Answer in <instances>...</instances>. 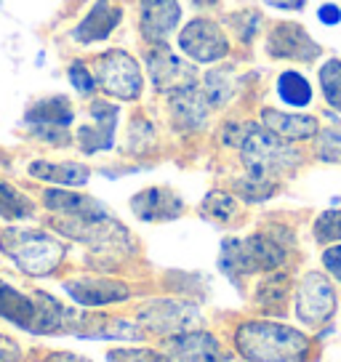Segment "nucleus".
<instances>
[{
	"instance_id": "cd10ccee",
	"label": "nucleus",
	"mask_w": 341,
	"mask_h": 362,
	"mask_svg": "<svg viewBox=\"0 0 341 362\" xmlns=\"http://www.w3.org/2000/svg\"><path fill=\"white\" fill-rule=\"evenodd\" d=\"M200 211H203V216L214 218V221H232V218L238 216V203H235V197H232V194L219 192L216 189V192L205 194Z\"/></svg>"
},
{
	"instance_id": "4468645a",
	"label": "nucleus",
	"mask_w": 341,
	"mask_h": 362,
	"mask_svg": "<svg viewBox=\"0 0 341 362\" xmlns=\"http://www.w3.org/2000/svg\"><path fill=\"white\" fill-rule=\"evenodd\" d=\"M179 22H182V6L176 0H141V6H139L141 35L149 43L166 45Z\"/></svg>"
},
{
	"instance_id": "20e7f679",
	"label": "nucleus",
	"mask_w": 341,
	"mask_h": 362,
	"mask_svg": "<svg viewBox=\"0 0 341 362\" xmlns=\"http://www.w3.org/2000/svg\"><path fill=\"white\" fill-rule=\"evenodd\" d=\"M283 240L272 235H248V238H227L221 243L219 253V269L227 274L229 280L250 277L256 272H272L285 261Z\"/></svg>"
},
{
	"instance_id": "c85d7f7f",
	"label": "nucleus",
	"mask_w": 341,
	"mask_h": 362,
	"mask_svg": "<svg viewBox=\"0 0 341 362\" xmlns=\"http://www.w3.org/2000/svg\"><path fill=\"white\" fill-rule=\"evenodd\" d=\"M315 240L328 245V243H341V211H325L315 221Z\"/></svg>"
},
{
	"instance_id": "f3484780",
	"label": "nucleus",
	"mask_w": 341,
	"mask_h": 362,
	"mask_svg": "<svg viewBox=\"0 0 341 362\" xmlns=\"http://www.w3.org/2000/svg\"><path fill=\"white\" fill-rule=\"evenodd\" d=\"M43 203H46L51 214L59 216L57 221H86V218L110 214L99 200H93L88 194L69 192V189H46Z\"/></svg>"
},
{
	"instance_id": "4be33fe9",
	"label": "nucleus",
	"mask_w": 341,
	"mask_h": 362,
	"mask_svg": "<svg viewBox=\"0 0 341 362\" xmlns=\"http://www.w3.org/2000/svg\"><path fill=\"white\" fill-rule=\"evenodd\" d=\"M30 176L59 187H83L91 179V170L80 163H48V160H35L30 163Z\"/></svg>"
},
{
	"instance_id": "c9c22d12",
	"label": "nucleus",
	"mask_w": 341,
	"mask_h": 362,
	"mask_svg": "<svg viewBox=\"0 0 341 362\" xmlns=\"http://www.w3.org/2000/svg\"><path fill=\"white\" fill-rule=\"evenodd\" d=\"M318 19L320 24H325V27H336L341 22V8L336 3H323L318 8Z\"/></svg>"
},
{
	"instance_id": "423d86ee",
	"label": "nucleus",
	"mask_w": 341,
	"mask_h": 362,
	"mask_svg": "<svg viewBox=\"0 0 341 362\" xmlns=\"http://www.w3.org/2000/svg\"><path fill=\"white\" fill-rule=\"evenodd\" d=\"M93 78L96 86L120 102H137L144 88V78H141V67L139 62L128 51L112 48L96 59L93 64Z\"/></svg>"
},
{
	"instance_id": "4c0bfd02",
	"label": "nucleus",
	"mask_w": 341,
	"mask_h": 362,
	"mask_svg": "<svg viewBox=\"0 0 341 362\" xmlns=\"http://www.w3.org/2000/svg\"><path fill=\"white\" fill-rule=\"evenodd\" d=\"M43 362H91V360H86L80 354H72V351H51V354L43 357Z\"/></svg>"
},
{
	"instance_id": "6e6552de",
	"label": "nucleus",
	"mask_w": 341,
	"mask_h": 362,
	"mask_svg": "<svg viewBox=\"0 0 341 362\" xmlns=\"http://www.w3.org/2000/svg\"><path fill=\"white\" fill-rule=\"evenodd\" d=\"M336 315V291L323 272H307L296 288V317L307 328H323Z\"/></svg>"
},
{
	"instance_id": "f257e3e1",
	"label": "nucleus",
	"mask_w": 341,
	"mask_h": 362,
	"mask_svg": "<svg viewBox=\"0 0 341 362\" xmlns=\"http://www.w3.org/2000/svg\"><path fill=\"white\" fill-rule=\"evenodd\" d=\"M0 317L13 322L16 328L35 333V336L75 333V325L80 320L72 309L59 304L54 296L43 293V291L27 296L6 280H0Z\"/></svg>"
},
{
	"instance_id": "5701e85b",
	"label": "nucleus",
	"mask_w": 341,
	"mask_h": 362,
	"mask_svg": "<svg viewBox=\"0 0 341 362\" xmlns=\"http://www.w3.org/2000/svg\"><path fill=\"white\" fill-rule=\"evenodd\" d=\"M274 90L280 96V102L294 107V110H304L312 104V86L309 80L299 72V69H285L277 75V83H274Z\"/></svg>"
},
{
	"instance_id": "0eeeda50",
	"label": "nucleus",
	"mask_w": 341,
	"mask_h": 362,
	"mask_svg": "<svg viewBox=\"0 0 341 362\" xmlns=\"http://www.w3.org/2000/svg\"><path fill=\"white\" fill-rule=\"evenodd\" d=\"M75 120V110L67 96H46L30 104L24 115V125L33 131V136L43 139L46 144L64 147L69 141V125Z\"/></svg>"
},
{
	"instance_id": "58836bf2",
	"label": "nucleus",
	"mask_w": 341,
	"mask_h": 362,
	"mask_svg": "<svg viewBox=\"0 0 341 362\" xmlns=\"http://www.w3.org/2000/svg\"><path fill=\"white\" fill-rule=\"evenodd\" d=\"M192 6H197V8H205V6H216V0H192Z\"/></svg>"
},
{
	"instance_id": "c756f323",
	"label": "nucleus",
	"mask_w": 341,
	"mask_h": 362,
	"mask_svg": "<svg viewBox=\"0 0 341 362\" xmlns=\"http://www.w3.org/2000/svg\"><path fill=\"white\" fill-rule=\"evenodd\" d=\"M318 158L323 163H341V128H325L318 134Z\"/></svg>"
},
{
	"instance_id": "2eb2a0df",
	"label": "nucleus",
	"mask_w": 341,
	"mask_h": 362,
	"mask_svg": "<svg viewBox=\"0 0 341 362\" xmlns=\"http://www.w3.org/2000/svg\"><path fill=\"white\" fill-rule=\"evenodd\" d=\"M64 291L80 306L120 304V301H125L131 296L128 285L117 283V280H107V277H78V280H67Z\"/></svg>"
},
{
	"instance_id": "393cba45",
	"label": "nucleus",
	"mask_w": 341,
	"mask_h": 362,
	"mask_svg": "<svg viewBox=\"0 0 341 362\" xmlns=\"http://www.w3.org/2000/svg\"><path fill=\"white\" fill-rule=\"evenodd\" d=\"M205 99L211 107H221V104H227L232 99V93H235V69L232 67H219V69H211L208 75H205Z\"/></svg>"
},
{
	"instance_id": "7c9ffc66",
	"label": "nucleus",
	"mask_w": 341,
	"mask_h": 362,
	"mask_svg": "<svg viewBox=\"0 0 341 362\" xmlns=\"http://www.w3.org/2000/svg\"><path fill=\"white\" fill-rule=\"evenodd\" d=\"M107 362H173L166 354L149 349H115L107 354Z\"/></svg>"
},
{
	"instance_id": "e433bc0d",
	"label": "nucleus",
	"mask_w": 341,
	"mask_h": 362,
	"mask_svg": "<svg viewBox=\"0 0 341 362\" xmlns=\"http://www.w3.org/2000/svg\"><path fill=\"white\" fill-rule=\"evenodd\" d=\"M264 3L272 8H280V11H301L307 6V0H264Z\"/></svg>"
},
{
	"instance_id": "9b49d317",
	"label": "nucleus",
	"mask_w": 341,
	"mask_h": 362,
	"mask_svg": "<svg viewBox=\"0 0 341 362\" xmlns=\"http://www.w3.org/2000/svg\"><path fill=\"white\" fill-rule=\"evenodd\" d=\"M88 112H91V123L80 125L78 131H75L80 152H86V155H96V152H107V149H112L120 110L110 102H93Z\"/></svg>"
},
{
	"instance_id": "1a4fd4ad",
	"label": "nucleus",
	"mask_w": 341,
	"mask_h": 362,
	"mask_svg": "<svg viewBox=\"0 0 341 362\" xmlns=\"http://www.w3.org/2000/svg\"><path fill=\"white\" fill-rule=\"evenodd\" d=\"M179 48L187 59L197 64H214L229 54V40L221 27L211 19H192L179 33Z\"/></svg>"
},
{
	"instance_id": "f03ea898",
	"label": "nucleus",
	"mask_w": 341,
	"mask_h": 362,
	"mask_svg": "<svg viewBox=\"0 0 341 362\" xmlns=\"http://www.w3.org/2000/svg\"><path fill=\"white\" fill-rule=\"evenodd\" d=\"M235 349L248 362H307L309 339L283 322L250 320L235 333Z\"/></svg>"
},
{
	"instance_id": "6ab92c4d",
	"label": "nucleus",
	"mask_w": 341,
	"mask_h": 362,
	"mask_svg": "<svg viewBox=\"0 0 341 362\" xmlns=\"http://www.w3.org/2000/svg\"><path fill=\"white\" fill-rule=\"evenodd\" d=\"M120 19H123V11L115 3H110V0H96L91 11L86 13V19L72 30V37L83 45L107 40L115 33V27L120 24Z\"/></svg>"
},
{
	"instance_id": "473e14b6",
	"label": "nucleus",
	"mask_w": 341,
	"mask_h": 362,
	"mask_svg": "<svg viewBox=\"0 0 341 362\" xmlns=\"http://www.w3.org/2000/svg\"><path fill=\"white\" fill-rule=\"evenodd\" d=\"M67 75H69V83L78 88V93H83V96L93 93V88H96V78H93V72H88V67H86L83 62L69 64Z\"/></svg>"
},
{
	"instance_id": "2f4dec72",
	"label": "nucleus",
	"mask_w": 341,
	"mask_h": 362,
	"mask_svg": "<svg viewBox=\"0 0 341 362\" xmlns=\"http://www.w3.org/2000/svg\"><path fill=\"white\" fill-rule=\"evenodd\" d=\"M229 22H232V30L238 33L240 40H245L248 43L253 35L259 33V22H262V16L256 11H240L235 16H229Z\"/></svg>"
},
{
	"instance_id": "412c9836",
	"label": "nucleus",
	"mask_w": 341,
	"mask_h": 362,
	"mask_svg": "<svg viewBox=\"0 0 341 362\" xmlns=\"http://www.w3.org/2000/svg\"><path fill=\"white\" fill-rule=\"evenodd\" d=\"M262 125L274 136H280L285 141H301V139H312L320 134L318 117L312 115H299V112H280L267 107L262 110Z\"/></svg>"
},
{
	"instance_id": "bb28decb",
	"label": "nucleus",
	"mask_w": 341,
	"mask_h": 362,
	"mask_svg": "<svg viewBox=\"0 0 341 362\" xmlns=\"http://www.w3.org/2000/svg\"><path fill=\"white\" fill-rule=\"evenodd\" d=\"M320 90L325 96V102L341 112V59H328L318 72Z\"/></svg>"
},
{
	"instance_id": "a878e982",
	"label": "nucleus",
	"mask_w": 341,
	"mask_h": 362,
	"mask_svg": "<svg viewBox=\"0 0 341 362\" xmlns=\"http://www.w3.org/2000/svg\"><path fill=\"white\" fill-rule=\"evenodd\" d=\"M288 291H291V280L285 274H270L256 288V304L262 309H270V312H274V309L280 312L283 301L288 298Z\"/></svg>"
},
{
	"instance_id": "dca6fc26",
	"label": "nucleus",
	"mask_w": 341,
	"mask_h": 362,
	"mask_svg": "<svg viewBox=\"0 0 341 362\" xmlns=\"http://www.w3.org/2000/svg\"><path fill=\"white\" fill-rule=\"evenodd\" d=\"M131 211L141 221H170L184 214V200L173 189L149 187L131 197Z\"/></svg>"
},
{
	"instance_id": "ddd939ff",
	"label": "nucleus",
	"mask_w": 341,
	"mask_h": 362,
	"mask_svg": "<svg viewBox=\"0 0 341 362\" xmlns=\"http://www.w3.org/2000/svg\"><path fill=\"white\" fill-rule=\"evenodd\" d=\"M267 54L272 59L315 62L320 57V45L309 37L304 27H299L294 22H280L267 37Z\"/></svg>"
},
{
	"instance_id": "72a5a7b5",
	"label": "nucleus",
	"mask_w": 341,
	"mask_h": 362,
	"mask_svg": "<svg viewBox=\"0 0 341 362\" xmlns=\"http://www.w3.org/2000/svg\"><path fill=\"white\" fill-rule=\"evenodd\" d=\"M323 267L330 272V277H333L336 283H341V243L330 245V248L323 253Z\"/></svg>"
},
{
	"instance_id": "7ed1b4c3",
	"label": "nucleus",
	"mask_w": 341,
	"mask_h": 362,
	"mask_svg": "<svg viewBox=\"0 0 341 362\" xmlns=\"http://www.w3.org/2000/svg\"><path fill=\"white\" fill-rule=\"evenodd\" d=\"M238 147L243 165L248 170V179L264 181V184H274L277 176L294 170L301 163V155L285 139L267 131L264 125H245Z\"/></svg>"
},
{
	"instance_id": "a211bd4d",
	"label": "nucleus",
	"mask_w": 341,
	"mask_h": 362,
	"mask_svg": "<svg viewBox=\"0 0 341 362\" xmlns=\"http://www.w3.org/2000/svg\"><path fill=\"white\" fill-rule=\"evenodd\" d=\"M170 354L182 362H227L229 357L224 354L219 339L203 330H187L179 336H170L168 344Z\"/></svg>"
},
{
	"instance_id": "b1692460",
	"label": "nucleus",
	"mask_w": 341,
	"mask_h": 362,
	"mask_svg": "<svg viewBox=\"0 0 341 362\" xmlns=\"http://www.w3.org/2000/svg\"><path fill=\"white\" fill-rule=\"evenodd\" d=\"M33 211V200L19 192L11 181H6L0 176V218L22 221V218H30Z\"/></svg>"
},
{
	"instance_id": "39448f33",
	"label": "nucleus",
	"mask_w": 341,
	"mask_h": 362,
	"mask_svg": "<svg viewBox=\"0 0 341 362\" xmlns=\"http://www.w3.org/2000/svg\"><path fill=\"white\" fill-rule=\"evenodd\" d=\"M0 250L30 277H46L64 259V245L54 235L19 226L0 232Z\"/></svg>"
},
{
	"instance_id": "f8f14e48",
	"label": "nucleus",
	"mask_w": 341,
	"mask_h": 362,
	"mask_svg": "<svg viewBox=\"0 0 341 362\" xmlns=\"http://www.w3.org/2000/svg\"><path fill=\"white\" fill-rule=\"evenodd\" d=\"M147 67L155 88L168 93V96L170 93H179L184 88H192L195 78H197L192 64H187L179 57H173L168 48H163V45H155V51L147 54Z\"/></svg>"
},
{
	"instance_id": "f704fd0d",
	"label": "nucleus",
	"mask_w": 341,
	"mask_h": 362,
	"mask_svg": "<svg viewBox=\"0 0 341 362\" xmlns=\"http://www.w3.org/2000/svg\"><path fill=\"white\" fill-rule=\"evenodd\" d=\"M19 360H22V349H19V344L0 333V362H19Z\"/></svg>"
},
{
	"instance_id": "9d476101",
	"label": "nucleus",
	"mask_w": 341,
	"mask_h": 362,
	"mask_svg": "<svg viewBox=\"0 0 341 362\" xmlns=\"http://www.w3.org/2000/svg\"><path fill=\"white\" fill-rule=\"evenodd\" d=\"M139 320L147 325L152 333L160 336H179L187 330H195L200 325V312L187 301H176V298H160V301H149L141 306Z\"/></svg>"
},
{
	"instance_id": "aec40b11",
	"label": "nucleus",
	"mask_w": 341,
	"mask_h": 362,
	"mask_svg": "<svg viewBox=\"0 0 341 362\" xmlns=\"http://www.w3.org/2000/svg\"><path fill=\"white\" fill-rule=\"evenodd\" d=\"M211 104L203 90L184 88L179 93H170V120L179 131H200L208 120Z\"/></svg>"
}]
</instances>
